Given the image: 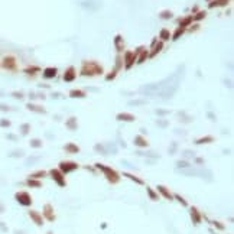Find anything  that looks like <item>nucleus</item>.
Here are the masks:
<instances>
[{
  "label": "nucleus",
  "instance_id": "f257e3e1",
  "mask_svg": "<svg viewBox=\"0 0 234 234\" xmlns=\"http://www.w3.org/2000/svg\"><path fill=\"white\" fill-rule=\"evenodd\" d=\"M182 68H179L176 73L173 75H170L169 78H166L165 81H162L159 84H152V85H147V87H143L142 91L145 93H149V96H158V97H163L168 98L170 96H173V93L176 91L178 85H179V75H182Z\"/></svg>",
  "mask_w": 234,
  "mask_h": 234
},
{
  "label": "nucleus",
  "instance_id": "f03ea898",
  "mask_svg": "<svg viewBox=\"0 0 234 234\" xmlns=\"http://www.w3.org/2000/svg\"><path fill=\"white\" fill-rule=\"evenodd\" d=\"M101 73V67H98L97 64H94V62H85L84 64V67H82V74L84 75H91V74H98Z\"/></svg>",
  "mask_w": 234,
  "mask_h": 234
},
{
  "label": "nucleus",
  "instance_id": "7ed1b4c3",
  "mask_svg": "<svg viewBox=\"0 0 234 234\" xmlns=\"http://www.w3.org/2000/svg\"><path fill=\"white\" fill-rule=\"evenodd\" d=\"M16 200L20 202L22 205H31V204H32V200H31V197H29L28 192H17Z\"/></svg>",
  "mask_w": 234,
  "mask_h": 234
},
{
  "label": "nucleus",
  "instance_id": "20e7f679",
  "mask_svg": "<svg viewBox=\"0 0 234 234\" xmlns=\"http://www.w3.org/2000/svg\"><path fill=\"white\" fill-rule=\"evenodd\" d=\"M3 67L6 70H15L16 68V59L13 57H6L3 59Z\"/></svg>",
  "mask_w": 234,
  "mask_h": 234
},
{
  "label": "nucleus",
  "instance_id": "39448f33",
  "mask_svg": "<svg viewBox=\"0 0 234 234\" xmlns=\"http://www.w3.org/2000/svg\"><path fill=\"white\" fill-rule=\"evenodd\" d=\"M98 168L100 169H103L107 173V178L111 181V182H117L119 181V176H117V173L114 172V170H111V169H108V168H104V166H101V165H98Z\"/></svg>",
  "mask_w": 234,
  "mask_h": 234
},
{
  "label": "nucleus",
  "instance_id": "423d86ee",
  "mask_svg": "<svg viewBox=\"0 0 234 234\" xmlns=\"http://www.w3.org/2000/svg\"><path fill=\"white\" fill-rule=\"evenodd\" d=\"M77 168V163H74V162H62L61 163V170L62 172H70V170H73Z\"/></svg>",
  "mask_w": 234,
  "mask_h": 234
},
{
  "label": "nucleus",
  "instance_id": "0eeeda50",
  "mask_svg": "<svg viewBox=\"0 0 234 234\" xmlns=\"http://www.w3.org/2000/svg\"><path fill=\"white\" fill-rule=\"evenodd\" d=\"M135 54L133 52H126V68H130L132 64L135 62Z\"/></svg>",
  "mask_w": 234,
  "mask_h": 234
},
{
  "label": "nucleus",
  "instance_id": "6e6552de",
  "mask_svg": "<svg viewBox=\"0 0 234 234\" xmlns=\"http://www.w3.org/2000/svg\"><path fill=\"white\" fill-rule=\"evenodd\" d=\"M51 175H52V178H54V179L57 181L59 185H64V184H65L64 179H62V176H61V173H59L58 170H52V172H51Z\"/></svg>",
  "mask_w": 234,
  "mask_h": 234
},
{
  "label": "nucleus",
  "instance_id": "1a4fd4ad",
  "mask_svg": "<svg viewBox=\"0 0 234 234\" xmlns=\"http://www.w3.org/2000/svg\"><path fill=\"white\" fill-rule=\"evenodd\" d=\"M74 77H75V71H74V68L71 67V68H68V71L65 73L64 80H65V81H73V80H74Z\"/></svg>",
  "mask_w": 234,
  "mask_h": 234
},
{
  "label": "nucleus",
  "instance_id": "9d476101",
  "mask_svg": "<svg viewBox=\"0 0 234 234\" xmlns=\"http://www.w3.org/2000/svg\"><path fill=\"white\" fill-rule=\"evenodd\" d=\"M57 75V70L55 68H46L45 71H43V77L45 78H52V77H55Z\"/></svg>",
  "mask_w": 234,
  "mask_h": 234
},
{
  "label": "nucleus",
  "instance_id": "9b49d317",
  "mask_svg": "<svg viewBox=\"0 0 234 234\" xmlns=\"http://www.w3.org/2000/svg\"><path fill=\"white\" fill-rule=\"evenodd\" d=\"M29 215H31V217H32L33 220H35V223H36L38 226H40V224L43 223V221H42V217H40L38 212H35V211H31V212H29Z\"/></svg>",
  "mask_w": 234,
  "mask_h": 234
},
{
  "label": "nucleus",
  "instance_id": "f8f14e48",
  "mask_svg": "<svg viewBox=\"0 0 234 234\" xmlns=\"http://www.w3.org/2000/svg\"><path fill=\"white\" fill-rule=\"evenodd\" d=\"M65 149H67V150H70L71 153H77V152L80 150V149H78V146H75V145H67V146H65Z\"/></svg>",
  "mask_w": 234,
  "mask_h": 234
},
{
  "label": "nucleus",
  "instance_id": "ddd939ff",
  "mask_svg": "<svg viewBox=\"0 0 234 234\" xmlns=\"http://www.w3.org/2000/svg\"><path fill=\"white\" fill-rule=\"evenodd\" d=\"M191 215L194 217V223H200V214H198V211H197V208H192L191 210Z\"/></svg>",
  "mask_w": 234,
  "mask_h": 234
},
{
  "label": "nucleus",
  "instance_id": "4468645a",
  "mask_svg": "<svg viewBox=\"0 0 234 234\" xmlns=\"http://www.w3.org/2000/svg\"><path fill=\"white\" fill-rule=\"evenodd\" d=\"M228 0H215V3H211L210 7H214V6H223V4H227Z\"/></svg>",
  "mask_w": 234,
  "mask_h": 234
},
{
  "label": "nucleus",
  "instance_id": "2eb2a0df",
  "mask_svg": "<svg viewBox=\"0 0 234 234\" xmlns=\"http://www.w3.org/2000/svg\"><path fill=\"white\" fill-rule=\"evenodd\" d=\"M158 189H159V191H161L162 194L165 195V197H166L168 200H172V197H170V194L168 192V191H166V189H165V188H163V186H158Z\"/></svg>",
  "mask_w": 234,
  "mask_h": 234
},
{
  "label": "nucleus",
  "instance_id": "dca6fc26",
  "mask_svg": "<svg viewBox=\"0 0 234 234\" xmlns=\"http://www.w3.org/2000/svg\"><path fill=\"white\" fill-rule=\"evenodd\" d=\"M119 120H129V121H132V120H133V117H132L130 114H119Z\"/></svg>",
  "mask_w": 234,
  "mask_h": 234
},
{
  "label": "nucleus",
  "instance_id": "f3484780",
  "mask_svg": "<svg viewBox=\"0 0 234 234\" xmlns=\"http://www.w3.org/2000/svg\"><path fill=\"white\" fill-rule=\"evenodd\" d=\"M169 31H166V29H162L161 31V38L162 39H169Z\"/></svg>",
  "mask_w": 234,
  "mask_h": 234
},
{
  "label": "nucleus",
  "instance_id": "a211bd4d",
  "mask_svg": "<svg viewBox=\"0 0 234 234\" xmlns=\"http://www.w3.org/2000/svg\"><path fill=\"white\" fill-rule=\"evenodd\" d=\"M71 97H84V93H82V91L73 90V91H71Z\"/></svg>",
  "mask_w": 234,
  "mask_h": 234
},
{
  "label": "nucleus",
  "instance_id": "6ab92c4d",
  "mask_svg": "<svg viewBox=\"0 0 234 234\" xmlns=\"http://www.w3.org/2000/svg\"><path fill=\"white\" fill-rule=\"evenodd\" d=\"M28 108H29V110H33V111H43V108L36 107L35 104H29V105H28Z\"/></svg>",
  "mask_w": 234,
  "mask_h": 234
},
{
  "label": "nucleus",
  "instance_id": "aec40b11",
  "mask_svg": "<svg viewBox=\"0 0 234 234\" xmlns=\"http://www.w3.org/2000/svg\"><path fill=\"white\" fill-rule=\"evenodd\" d=\"M45 214H46V217L49 218V220H52V214H51V205H46V207H45Z\"/></svg>",
  "mask_w": 234,
  "mask_h": 234
},
{
  "label": "nucleus",
  "instance_id": "412c9836",
  "mask_svg": "<svg viewBox=\"0 0 234 234\" xmlns=\"http://www.w3.org/2000/svg\"><path fill=\"white\" fill-rule=\"evenodd\" d=\"M191 20H192V17H185V19H182L179 23H181V26H186V25L189 23Z\"/></svg>",
  "mask_w": 234,
  "mask_h": 234
},
{
  "label": "nucleus",
  "instance_id": "4be33fe9",
  "mask_svg": "<svg viewBox=\"0 0 234 234\" xmlns=\"http://www.w3.org/2000/svg\"><path fill=\"white\" fill-rule=\"evenodd\" d=\"M124 175H126L127 178H130V179H135L137 184H143V181H142V179H139V178H136V176H133V175H130V173H124Z\"/></svg>",
  "mask_w": 234,
  "mask_h": 234
},
{
  "label": "nucleus",
  "instance_id": "5701e85b",
  "mask_svg": "<svg viewBox=\"0 0 234 234\" xmlns=\"http://www.w3.org/2000/svg\"><path fill=\"white\" fill-rule=\"evenodd\" d=\"M28 74H33V73H36V71H39V68H36V67H31V68H26L25 70Z\"/></svg>",
  "mask_w": 234,
  "mask_h": 234
},
{
  "label": "nucleus",
  "instance_id": "b1692460",
  "mask_svg": "<svg viewBox=\"0 0 234 234\" xmlns=\"http://www.w3.org/2000/svg\"><path fill=\"white\" fill-rule=\"evenodd\" d=\"M135 143H136V145H139V146H146V142H143V140H142V137H136Z\"/></svg>",
  "mask_w": 234,
  "mask_h": 234
},
{
  "label": "nucleus",
  "instance_id": "393cba45",
  "mask_svg": "<svg viewBox=\"0 0 234 234\" xmlns=\"http://www.w3.org/2000/svg\"><path fill=\"white\" fill-rule=\"evenodd\" d=\"M161 17L162 19H169V17H172V13L170 12H163V13H161Z\"/></svg>",
  "mask_w": 234,
  "mask_h": 234
},
{
  "label": "nucleus",
  "instance_id": "a878e982",
  "mask_svg": "<svg viewBox=\"0 0 234 234\" xmlns=\"http://www.w3.org/2000/svg\"><path fill=\"white\" fill-rule=\"evenodd\" d=\"M161 49H162V42H159V43H158V45L155 46V51H153V52H152V57H153V55H155V54H156V52H159Z\"/></svg>",
  "mask_w": 234,
  "mask_h": 234
},
{
  "label": "nucleus",
  "instance_id": "bb28decb",
  "mask_svg": "<svg viewBox=\"0 0 234 234\" xmlns=\"http://www.w3.org/2000/svg\"><path fill=\"white\" fill-rule=\"evenodd\" d=\"M0 126H1V127H9V126H10V121L9 120H1L0 121Z\"/></svg>",
  "mask_w": 234,
  "mask_h": 234
},
{
  "label": "nucleus",
  "instance_id": "cd10ccee",
  "mask_svg": "<svg viewBox=\"0 0 234 234\" xmlns=\"http://www.w3.org/2000/svg\"><path fill=\"white\" fill-rule=\"evenodd\" d=\"M182 33H184V29H178L176 32H175V36H173V39H178V38H179V36H181Z\"/></svg>",
  "mask_w": 234,
  "mask_h": 234
},
{
  "label": "nucleus",
  "instance_id": "c85d7f7f",
  "mask_svg": "<svg viewBox=\"0 0 234 234\" xmlns=\"http://www.w3.org/2000/svg\"><path fill=\"white\" fill-rule=\"evenodd\" d=\"M147 192H149V195H150L152 200H158V195H155V192L152 191V189H147Z\"/></svg>",
  "mask_w": 234,
  "mask_h": 234
},
{
  "label": "nucleus",
  "instance_id": "c756f323",
  "mask_svg": "<svg viewBox=\"0 0 234 234\" xmlns=\"http://www.w3.org/2000/svg\"><path fill=\"white\" fill-rule=\"evenodd\" d=\"M204 16H205V13H204V12H200V13H198V15H197V16H195L194 19H197V20H200V19H202Z\"/></svg>",
  "mask_w": 234,
  "mask_h": 234
},
{
  "label": "nucleus",
  "instance_id": "7c9ffc66",
  "mask_svg": "<svg viewBox=\"0 0 234 234\" xmlns=\"http://www.w3.org/2000/svg\"><path fill=\"white\" fill-rule=\"evenodd\" d=\"M28 129H29V124H23V126H22V133H28Z\"/></svg>",
  "mask_w": 234,
  "mask_h": 234
},
{
  "label": "nucleus",
  "instance_id": "2f4dec72",
  "mask_svg": "<svg viewBox=\"0 0 234 234\" xmlns=\"http://www.w3.org/2000/svg\"><path fill=\"white\" fill-rule=\"evenodd\" d=\"M29 184H31V185H33V186H40L39 182H36V181H32V179H29Z\"/></svg>",
  "mask_w": 234,
  "mask_h": 234
},
{
  "label": "nucleus",
  "instance_id": "473e14b6",
  "mask_svg": "<svg viewBox=\"0 0 234 234\" xmlns=\"http://www.w3.org/2000/svg\"><path fill=\"white\" fill-rule=\"evenodd\" d=\"M146 57H147V52H143V54H142V57H140V59H139V62H143Z\"/></svg>",
  "mask_w": 234,
  "mask_h": 234
},
{
  "label": "nucleus",
  "instance_id": "72a5a7b5",
  "mask_svg": "<svg viewBox=\"0 0 234 234\" xmlns=\"http://www.w3.org/2000/svg\"><path fill=\"white\" fill-rule=\"evenodd\" d=\"M43 175H45V172H36V173H33V176H35V178L43 176Z\"/></svg>",
  "mask_w": 234,
  "mask_h": 234
},
{
  "label": "nucleus",
  "instance_id": "f704fd0d",
  "mask_svg": "<svg viewBox=\"0 0 234 234\" xmlns=\"http://www.w3.org/2000/svg\"><path fill=\"white\" fill-rule=\"evenodd\" d=\"M176 198H178V201H179V202H182V205H186V201H184V200H182V197L176 195Z\"/></svg>",
  "mask_w": 234,
  "mask_h": 234
},
{
  "label": "nucleus",
  "instance_id": "c9c22d12",
  "mask_svg": "<svg viewBox=\"0 0 234 234\" xmlns=\"http://www.w3.org/2000/svg\"><path fill=\"white\" fill-rule=\"evenodd\" d=\"M31 145H32V146H35V147H36V146H40V142H38V140L35 139V140H33V142H32V143H31Z\"/></svg>",
  "mask_w": 234,
  "mask_h": 234
}]
</instances>
